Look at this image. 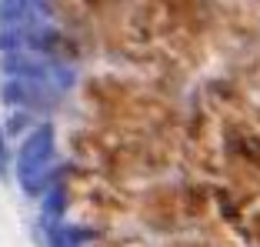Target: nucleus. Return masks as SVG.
Returning a JSON list of instances; mask_svg holds the SVG:
<instances>
[{
  "label": "nucleus",
  "instance_id": "obj_1",
  "mask_svg": "<svg viewBox=\"0 0 260 247\" xmlns=\"http://www.w3.org/2000/svg\"><path fill=\"white\" fill-rule=\"evenodd\" d=\"M50 161H54V134H50V127H40L20 147L17 170H20L23 191L40 194V187L47 184V174H50Z\"/></svg>",
  "mask_w": 260,
  "mask_h": 247
},
{
  "label": "nucleus",
  "instance_id": "obj_2",
  "mask_svg": "<svg viewBox=\"0 0 260 247\" xmlns=\"http://www.w3.org/2000/svg\"><path fill=\"white\" fill-rule=\"evenodd\" d=\"M4 157L7 154H4V134H0V170H4Z\"/></svg>",
  "mask_w": 260,
  "mask_h": 247
}]
</instances>
